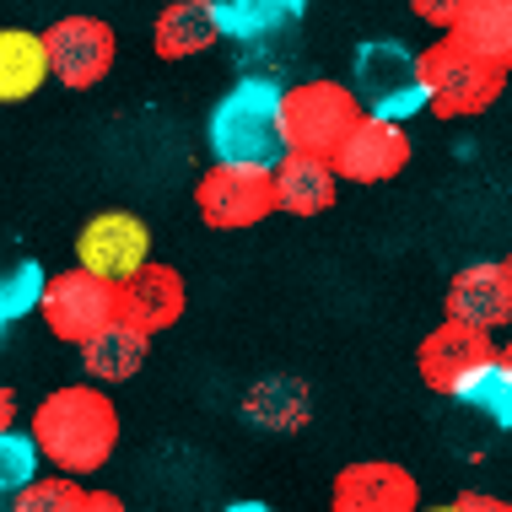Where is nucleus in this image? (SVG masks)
I'll return each instance as SVG.
<instances>
[{"mask_svg":"<svg viewBox=\"0 0 512 512\" xmlns=\"http://www.w3.org/2000/svg\"><path fill=\"white\" fill-rule=\"evenodd\" d=\"M33 437L44 448V459L65 475H92L114 459L119 448V410L114 399L92 383H65V389L44 394V405L33 410Z\"/></svg>","mask_w":512,"mask_h":512,"instance_id":"nucleus-1","label":"nucleus"},{"mask_svg":"<svg viewBox=\"0 0 512 512\" xmlns=\"http://www.w3.org/2000/svg\"><path fill=\"white\" fill-rule=\"evenodd\" d=\"M211 151L227 162H275L292 151V135H286V92L281 81L270 76H243L238 87L227 92L211 108Z\"/></svg>","mask_w":512,"mask_h":512,"instance_id":"nucleus-2","label":"nucleus"},{"mask_svg":"<svg viewBox=\"0 0 512 512\" xmlns=\"http://www.w3.org/2000/svg\"><path fill=\"white\" fill-rule=\"evenodd\" d=\"M421 71L432 87V114L442 119H475L496 108V98L507 92V60L469 49L459 33H442L432 49H421Z\"/></svg>","mask_w":512,"mask_h":512,"instance_id":"nucleus-3","label":"nucleus"},{"mask_svg":"<svg viewBox=\"0 0 512 512\" xmlns=\"http://www.w3.org/2000/svg\"><path fill=\"white\" fill-rule=\"evenodd\" d=\"M351 87L367 114H383V119L432 114V87H426L421 54L405 49L399 38H372V44L351 54Z\"/></svg>","mask_w":512,"mask_h":512,"instance_id":"nucleus-4","label":"nucleus"},{"mask_svg":"<svg viewBox=\"0 0 512 512\" xmlns=\"http://www.w3.org/2000/svg\"><path fill=\"white\" fill-rule=\"evenodd\" d=\"M195 211H200L205 227H216V232L259 227L270 211H281V205H275V168L216 157L195 184Z\"/></svg>","mask_w":512,"mask_h":512,"instance_id":"nucleus-5","label":"nucleus"},{"mask_svg":"<svg viewBox=\"0 0 512 512\" xmlns=\"http://www.w3.org/2000/svg\"><path fill=\"white\" fill-rule=\"evenodd\" d=\"M38 313H44L54 340L87 345L92 335H103L119 318V281H108V275L87 270V265L60 270V275H49V292H44V308Z\"/></svg>","mask_w":512,"mask_h":512,"instance_id":"nucleus-6","label":"nucleus"},{"mask_svg":"<svg viewBox=\"0 0 512 512\" xmlns=\"http://www.w3.org/2000/svg\"><path fill=\"white\" fill-rule=\"evenodd\" d=\"M362 114L367 108L356 98V87H340V81H297V87H286V135H292V151L335 157Z\"/></svg>","mask_w":512,"mask_h":512,"instance_id":"nucleus-7","label":"nucleus"},{"mask_svg":"<svg viewBox=\"0 0 512 512\" xmlns=\"http://www.w3.org/2000/svg\"><path fill=\"white\" fill-rule=\"evenodd\" d=\"M491 356H496L491 329L464 324V318H448V324H437L432 335L421 340V351H415V367H421V383H426V389L453 399L480 367L491 362Z\"/></svg>","mask_w":512,"mask_h":512,"instance_id":"nucleus-8","label":"nucleus"},{"mask_svg":"<svg viewBox=\"0 0 512 512\" xmlns=\"http://www.w3.org/2000/svg\"><path fill=\"white\" fill-rule=\"evenodd\" d=\"M49 60H54V81L71 92H87L114 71L119 38L103 17H60L49 22Z\"/></svg>","mask_w":512,"mask_h":512,"instance_id":"nucleus-9","label":"nucleus"},{"mask_svg":"<svg viewBox=\"0 0 512 512\" xmlns=\"http://www.w3.org/2000/svg\"><path fill=\"white\" fill-rule=\"evenodd\" d=\"M405 162H410L405 119H383V114H362L335 151V168L345 184H389L394 173H405Z\"/></svg>","mask_w":512,"mask_h":512,"instance_id":"nucleus-10","label":"nucleus"},{"mask_svg":"<svg viewBox=\"0 0 512 512\" xmlns=\"http://www.w3.org/2000/svg\"><path fill=\"white\" fill-rule=\"evenodd\" d=\"M329 507L335 512H415L421 507V486L405 464L389 459H362L345 464L329 486Z\"/></svg>","mask_w":512,"mask_h":512,"instance_id":"nucleus-11","label":"nucleus"},{"mask_svg":"<svg viewBox=\"0 0 512 512\" xmlns=\"http://www.w3.org/2000/svg\"><path fill=\"white\" fill-rule=\"evenodd\" d=\"M151 259V232L141 216L130 211H103L92 216L87 227H81L76 238V265L108 275V281H124V275H135Z\"/></svg>","mask_w":512,"mask_h":512,"instance_id":"nucleus-12","label":"nucleus"},{"mask_svg":"<svg viewBox=\"0 0 512 512\" xmlns=\"http://www.w3.org/2000/svg\"><path fill=\"white\" fill-rule=\"evenodd\" d=\"M442 313L448 318H464V324H480V329H502L512 324V265L502 259H486V265H464L459 275L448 281V297H442Z\"/></svg>","mask_w":512,"mask_h":512,"instance_id":"nucleus-13","label":"nucleus"},{"mask_svg":"<svg viewBox=\"0 0 512 512\" xmlns=\"http://www.w3.org/2000/svg\"><path fill=\"white\" fill-rule=\"evenodd\" d=\"M184 275L173 265H162V259H146L135 275H124L119 281V318H130V324H141L146 335H162V329H173L178 318H184Z\"/></svg>","mask_w":512,"mask_h":512,"instance_id":"nucleus-14","label":"nucleus"},{"mask_svg":"<svg viewBox=\"0 0 512 512\" xmlns=\"http://www.w3.org/2000/svg\"><path fill=\"white\" fill-rule=\"evenodd\" d=\"M340 195V168L335 157H318V151H286L275 162V205L286 216H324Z\"/></svg>","mask_w":512,"mask_h":512,"instance_id":"nucleus-15","label":"nucleus"},{"mask_svg":"<svg viewBox=\"0 0 512 512\" xmlns=\"http://www.w3.org/2000/svg\"><path fill=\"white\" fill-rule=\"evenodd\" d=\"M227 33V17H221L216 0H173L162 6V17L151 22V49L162 60H195Z\"/></svg>","mask_w":512,"mask_h":512,"instance_id":"nucleus-16","label":"nucleus"},{"mask_svg":"<svg viewBox=\"0 0 512 512\" xmlns=\"http://www.w3.org/2000/svg\"><path fill=\"white\" fill-rule=\"evenodd\" d=\"M49 76H54L49 38L27 33V27H6V33H0V98L22 103V98H33Z\"/></svg>","mask_w":512,"mask_h":512,"instance_id":"nucleus-17","label":"nucleus"},{"mask_svg":"<svg viewBox=\"0 0 512 512\" xmlns=\"http://www.w3.org/2000/svg\"><path fill=\"white\" fill-rule=\"evenodd\" d=\"M146 345H151V335L141 324L114 318L103 335H92L87 345H81V367H87V378H98V383H124V378H135V372L146 367Z\"/></svg>","mask_w":512,"mask_h":512,"instance_id":"nucleus-18","label":"nucleus"},{"mask_svg":"<svg viewBox=\"0 0 512 512\" xmlns=\"http://www.w3.org/2000/svg\"><path fill=\"white\" fill-rule=\"evenodd\" d=\"M11 507L17 512H119L124 502L114 491H87L76 486V475H54V480H33V486H22L11 496Z\"/></svg>","mask_w":512,"mask_h":512,"instance_id":"nucleus-19","label":"nucleus"},{"mask_svg":"<svg viewBox=\"0 0 512 512\" xmlns=\"http://www.w3.org/2000/svg\"><path fill=\"white\" fill-rule=\"evenodd\" d=\"M243 415L254 426H275V432H297L308 421V389L297 378H265L243 399Z\"/></svg>","mask_w":512,"mask_h":512,"instance_id":"nucleus-20","label":"nucleus"},{"mask_svg":"<svg viewBox=\"0 0 512 512\" xmlns=\"http://www.w3.org/2000/svg\"><path fill=\"white\" fill-rule=\"evenodd\" d=\"M448 33H459L469 49L512 65V0H469L464 17L453 22Z\"/></svg>","mask_w":512,"mask_h":512,"instance_id":"nucleus-21","label":"nucleus"},{"mask_svg":"<svg viewBox=\"0 0 512 512\" xmlns=\"http://www.w3.org/2000/svg\"><path fill=\"white\" fill-rule=\"evenodd\" d=\"M453 399L469 405V410H480V415H491L496 426H507V432H512V367L502 362V351H496Z\"/></svg>","mask_w":512,"mask_h":512,"instance_id":"nucleus-22","label":"nucleus"},{"mask_svg":"<svg viewBox=\"0 0 512 512\" xmlns=\"http://www.w3.org/2000/svg\"><path fill=\"white\" fill-rule=\"evenodd\" d=\"M44 292H49V275L38 259H22V265L6 270V281H0V318L6 324H17L22 313L44 308Z\"/></svg>","mask_w":512,"mask_h":512,"instance_id":"nucleus-23","label":"nucleus"},{"mask_svg":"<svg viewBox=\"0 0 512 512\" xmlns=\"http://www.w3.org/2000/svg\"><path fill=\"white\" fill-rule=\"evenodd\" d=\"M38 459H44V448H38L33 432H17V426H6L0 432V486H6V496H17L22 486H33V469Z\"/></svg>","mask_w":512,"mask_h":512,"instance_id":"nucleus-24","label":"nucleus"},{"mask_svg":"<svg viewBox=\"0 0 512 512\" xmlns=\"http://www.w3.org/2000/svg\"><path fill=\"white\" fill-rule=\"evenodd\" d=\"M464 6H469V0H410L415 17H421L426 27H442V33H448V27L464 17Z\"/></svg>","mask_w":512,"mask_h":512,"instance_id":"nucleus-25","label":"nucleus"},{"mask_svg":"<svg viewBox=\"0 0 512 512\" xmlns=\"http://www.w3.org/2000/svg\"><path fill=\"white\" fill-rule=\"evenodd\" d=\"M448 512H512V502H502V496H486V491H464L453 496Z\"/></svg>","mask_w":512,"mask_h":512,"instance_id":"nucleus-26","label":"nucleus"},{"mask_svg":"<svg viewBox=\"0 0 512 512\" xmlns=\"http://www.w3.org/2000/svg\"><path fill=\"white\" fill-rule=\"evenodd\" d=\"M0 426H17V394L0 389Z\"/></svg>","mask_w":512,"mask_h":512,"instance_id":"nucleus-27","label":"nucleus"},{"mask_svg":"<svg viewBox=\"0 0 512 512\" xmlns=\"http://www.w3.org/2000/svg\"><path fill=\"white\" fill-rule=\"evenodd\" d=\"M502 362L512 367V335H507V345H502Z\"/></svg>","mask_w":512,"mask_h":512,"instance_id":"nucleus-28","label":"nucleus"},{"mask_svg":"<svg viewBox=\"0 0 512 512\" xmlns=\"http://www.w3.org/2000/svg\"><path fill=\"white\" fill-rule=\"evenodd\" d=\"M286 6H292V11H297V6H302V0H286Z\"/></svg>","mask_w":512,"mask_h":512,"instance_id":"nucleus-29","label":"nucleus"},{"mask_svg":"<svg viewBox=\"0 0 512 512\" xmlns=\"http://www.w3.org/2000/svg\"><path fill=\"white\" fill-rule=\"evenodd\" d=\"M507 265H512V254H507Z\"/></svg>","mask_w":512,"mask_h":512,"instance_id":"nucleus-30","label":"nucleus"}]
</instances>
